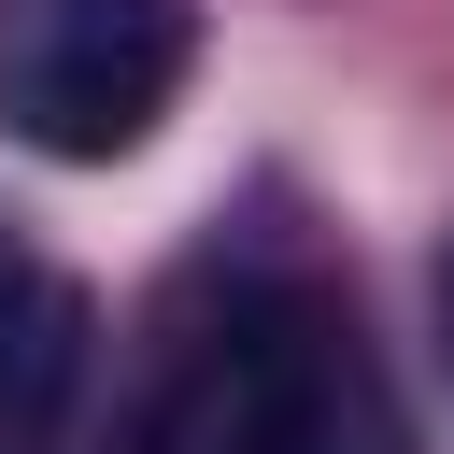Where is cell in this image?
Here are the masks:
<instances>
[{
  "label": "cell",
  "mask_w": 454,
  "mask_h": 454,
  "mask_svg": "<svg viewBox=\"0 0 454 454\" xmlns=\"http://www.w3.org/2000/svg\"><path fill=\"white\" fill-rule=\"evenodd\" d=\"M128 454H397V411L369 383L355 312L298 270H255L156 355Z\"/></svg>",
  "instance_id": "6da1fadb"
},
{
  "label": "cell",
  "mask_w": 454,
  "mask_h": 454,
  "mask_svg": "<svg viewBox=\"0 0 454 454\" xmlns=\"http://www.w3.org/2000/svg\"><path fill=\"white\" fill-rule=\"evenodd\" d=\"M199 71V0H0V142L114 170L170 128Z\"/></svg>",
  "instance_id": "7a4b0ae2"
},
{
  "label": "cell",
  "mask_w": 454,
  "mask_h": 454,
  "mask_svg": "<svg viewBox=\"0 0 454 454\" xmlns=\"http://www.w3.org/2000/svg\"><path fill=\"white\" fill-rule=\"evenodd\" d=\"M85 383V284L0 227V454H43Z\"/></svg>",
  "instance_id": "3957f363"
},
{
  "label": "cell",
  "mask_w": 454,
  "mask_h": 454,
  "mask_svg": "<svg viewBox=\"0 0 454 454\" xmlns=\"http://www.w3.org/2000/svg\"><path fill=\"white\" fill-rule=\"evenodd\" d=\"M440 326H454V255H440Z\"/></svg>",
  "instance_id": "277c9868"
}]
</instances>
